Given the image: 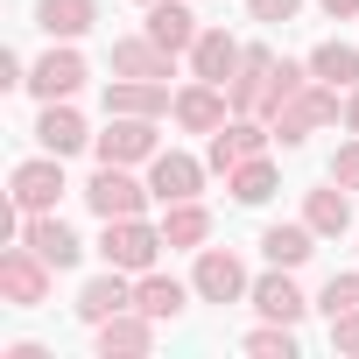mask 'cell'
Returning a JSON list of instances; mask_svg holds the SVG:
<instances>
[{
	"mask_svg": "<svg viewBox=\"0 0 359 359\" xmlns=\"http://www.w3.org/2000/svg\"><path fill=\"white\" fill-rule=\"evenodd\" d=\"M331 120H345V92L338 85H324V78H310L296 99H282L275 113H268V127H275V141L282 148H303L317 127H331Z\"/></svg>",
	"mask_w": 359,
	"mask_h": 359,
	"instance_id": "obj_1",
	"label": "cell"
},
{
	"mask_svg": "<svg viewBox=\"0 0 359 359\" xmlns=\"http://www.w3.org/2000/svg\"><path fill=\"white\" fill-rule=\"evenodd\" d=\"M78 198H85V212H92L99 226H106V219H134V212L155 205V191L141 184L127 162H99V169L85 176V191H78Z\"/></svg>",
	"mask_w": 359,
	"mask_h": 359,
	"instance_id": "obj_2",
	"label": "cell"
},
{
	"mask_svg": "<svg viewBox=\"0 0 359 359\" xmlns=\"http://www.w3.org/2000/svg\"><path fill=\"white\" fill-rule=\"evenodd\" d=\"M50 289H57V268H50L29 240H8V247H0V303H8V310H43Z\"/></svg>",
	"mask_w": 359,
	"mask_h": 359,
	"instance_id": "obj_3",
	"label": "cell"
},
{
	"mask_svg": "<svg viewBox=\"0 0 359 359\" xmlns=\"http://www.w3.org/2000/svg\"><path fill=\"white\" fill-rule=\"evenodd\" d=\"M162 247H169L162 226H148L141 212H134V219H106V233H99V261H106V268H127V275H148Z\"/></svg>",
	"mask_w": 359,
	"mask_h": 359,
	"instance_id": "obj_4",
	"label": "cell"
},
{
	"mask_svg": "<svg viewBox=\"0 0 359 359\" xmlns=\"http://www.w3.org/2000/svg\"><path fill=\"white\" fill-rule=\"evenodd\" d=\"M268 141H275V127L261 120V113H233L219 134H205V162L219 169V176H233L240 162H254V155H268Z\"/></svg>",
	"mask_w": 359,
	"mask_h": 359,
	"instance_id": "obj_5",
	"label": "cell"
},
{
	"mask_svg": "<svg viewBox=\"0 0 359 359\" xmlns=\"http://www.w3.org/2000/svg\"><path fill=\"white\" fill-rule=\"evenodd\" d=\"M191 289H198V303H247V289H254V275H247V261L233 254V247H198V268H191Z\"/></svg>",
	"mask_w": 359,
	"mask_h": 359,
	"instance_id": "obj_6",
	"label": "cell"
},
{
	"mask_svg": "<svg viewBox=\"0 0 359 359\" xmlns=\"http://www.w3.org/2000/svg\"><path fill=\"white\" fill-rule=\"evenodd\" d=\"M64 191H71V176H64V155H50V148L8 169V198H15L22 212H57Z\"/></svg>",
	"mask_w": 359,
	"mask_h": 359,
	"instance_id": "obj_7",
	"label": "cell"
},
{
	"mask_svg": "<svg viewBox=\"0 0 359 359\" xmlns=\"http://www.w3.org/2000/svg\"><path fill=\"white\" fill-rule=\"evenodd\" d=\"M85 78H92L85 50H78V43H50V50L29 64V85H22V92H36V99H78Z\"/></svg>",
	"mask_w": 359,
	"mask_h": 359,
	"instance_id": "obj_8",
	"label": "cell"
},
{
	"mask_svg": "<svg viewBox=\"0 0 359 359\" xmlns=\"http://www.w3.org/2000/svg\"><path fill=\"white\" fill-rule=\"evenodd\" d=\"M92 155L99 162H155L162 155V134H155V120H141V113H106V134H92Z\"/></svg>",
	"mask_w": 359,
	"mask_h": 359,
	"instance_id": "obj_9",
	"label": "cell"
},
{
	"mask_svg": "<svg viewBox=\"0 0 359 359\" xmlns=\"http://www.w3.org/2000/svg\"><path fill=\"white\" fill-rule=\"evenodd\" d=\"M169 120L184 127V134H219V127L233 120V99H226V85H205V78H191V85H176V106H169Z\"/></svg>",
	"mask_w": 359,
	"mask_h": 359,
	"instance_id": "obj_10",
	"label": "cell"
},
{
	"mask_svg": "<svg viewBox=\"0 0 359 359\" xmlns=\"http://www.w3.org/2000/svg\"><path fill=\"white\" fill-rule=\"evenodd\" d=\"M205 169H212V162H198V155H184V148H162V155L148 162V191H155V205H184V198H198V191H205Z\"/></svg>",
	"mask_w": 359,
	"mask_h": 359,
	"instance_id": "obj_11",
	"label": "cell"
},
{
	"mask_svg": "<svg viewBox=\"0 0 359 359\" xmlns=\"http://www.w3.org/2000/svg\"><path fill=\"white\" fill-rule=\"evenodd\" d=\"M71 310H78V324H92V331H99L106 317L134 310V275H127V268H99V275L78 289V303H71Z\"/></svg>",
	"mask_w": 359,
	"mask_h": 359,
	"instance_id": "obj_12",
	"label": "cell"
},
{
	"mask_svg": "<svg viewBox=\"0 0 359 359\" xmlns=\"http://www.w3.org/2000/svg\"><path fill=\"white\" fill-rule=\"evenodd\" d=\"M247 303L261 310V317H275V324H303L317 303L296 289V268H268V275H254V289H247Z\"/></svg>",
	"mask_w": 359,
	"mask_h": 359,
	"instance_id": "obj_13",
	"label": "cell"
},
{
	"mask_svg": "<svg viewBox=\"0 0 359 359\" xmlns=\"http://www.w3.org/2000/svg\"><path fill=\"white\" fill-rule=\"evenodd\" d=\"M113 78H176V50H162L148 29H134V36H113Z\"/></svg>",
	"mask_w": 359,
	"mask_h": 359,
	"instance_id": "obj_14",
	"label": "cell"
},
{
	"mask_svg": "<svg viewBox=\"0 0 359 359\" xmlns=\"http://www.w3.org/2000/svg\"><path fill=\"white\" fill-rule=\"evenodd\" d=\"M268 78H275V50H268V43H247L240 71L226 78V99H233V113H261V120H268Z\"/></svg>",
	"mask_w": 359,
	"mask_h": 359,
	"instance_id": "obj_15",
	"label": "cell"
},
{
	"mask_svg": "<svg viewBox=\"0 0 359 359\" xmlns=\"http://www.w3.org/2000/svg\"><path fill=\"white\" fill-rule=\"evenodd\" d=\"M36 148H50V155H78V148H92V127H85V113L71 106V99H43V113H36Z\"/></svg>",
	"mask_w": 359,
	"mask_h": 359,
	"instance_id": "obj_16",
	"label": "cell"
},
{
	"mask_svg": "<svg viewBox=\"0 0 359 359\" xmlns=\"http://www.w3.org/2000/svg\"><path fill=\"white\" fill-rule=\"evenodd\" d=\"M155 317L148 310H120V317H106L99 331H92V345H99V359H141V352H155Z\"/></svg>",
	"mask_w": 359,
	"mask_h": 359,
	"instance_id": "obj_17",
	"label": "cell"
},
{
	"mask_svg": "<svg viewBox=\"0 0 359 359\" xmlns=\"http://www.w3.org/2000/svg\"><path fill=\"white\" fill-rule=\"evenodd\" d=\"M303 226L317 233V240H338V233H359V219H352V191L345 184H324L317 191H303Z\"/></svg>",
	"mask_w": 359,
	"mask_h": 359,
	"instance_id": "obj_18",
	"label": "cell"
},
{
	"mask_svg": "<svg viewBox=\"0 0 359 359\" xmlns=\"http://www.w3.org/2000/svg\"><path fill=\"white\" fill-rule=\"evenodd\" d=\"M22 240H29V247H36V254H43V261H50L57 275H71V268L85 261V240H78V233H71V226H64L57 212H29Z\"/></svg>",
	"mask_w": 359,
	"mask_h": 359,
	"instance_id": "obj_19",
	"label": "cell"
},
{
	"mask_svg": "<svg viewBox=\"0 0 359 359\" xmlns=\"http://www.w3.org/2000/svg\"><path fill=\"white\" fill-rule=\"evenodd\" d=\"M240 57H247V43H240L233 29H198V43H191V78L226 85V78L240 71Z\"/></svg>",
	"mask_w": 359,
	"mask_h": 359,
	"instance_id": "obj_20",
	"label": "cell"
},
{
	"mask_svg": "<svg viewBox=\"0 0 359 359\" xmlns=\"http://www.w3.org/2000/svg\"><path fill=\"white\" fill-rule=\"evenodd\" d=\"M191 282H176V275H162V268H148V275H134V310H148L155 324H176L191 310Z\"/></svg>",
	"mask_w": 359,
	"mask_h": 359,
	"instance_id": "obj_21",
	"label": "cell"
},
{
	"mask_svg": "<svg viewBox=\"0 0 359 359\" xmlns=\"http://www.w3.org/2000/svg\"><path fill=\"white\" fill-rule=\"evenodd\" d=\"M36 29L50 43H85L99 29V0H36Z\"/></svg>",
	"mask_w": 359,
	"mask_h": 359,
	"instance_id": "obj_22",
	"label": "cell"
},
{
	"mask_svg": "<svg viewBox=\"0 0 359 359\" xmlns=\"http://www.w3.org/2000/svg\"><path fill=\"white\" fill-rule=\"evenodd\" d=\"M176 106V92L162 78H113L106 85V113H141V120H162Z\"/></svg>",
	"mask_w": 359,
	"mask_h": 359,
	"instance_id": "obj_23",
	"label": "cell"
},
{
	"mask_svg": "<svg viewBox=\"0 0 359 359\" xmlns=\"http://www.w3.org/2000/svg\"><path fill=\"white\" fill-rule=\"evenodd\" d=\"M141 29H148V36H155L162 50H176V57H191V43H198V29H205V22H198V15L184 8V0H155Z\"/></svg>",
	"mask_w": 359,
	"mask_h": 359,
	"instance_id": "obj_24",
	"label": "cell"
},
{
	"mask_svg": "<svg viewBox=\"0 0 359 359\" xmlns=\"http://www.w3.org/2000/svg\"><path fill=\"white\" fill-rule=\"evenodd\" d=\"M261 254H268V268H303V261L317 254V233H310L303 219H282V226H261Z\"/></svg>",
	"mask_w": 359,
	"mask_h": 359,
	"instance_id": "obj_25",
	"label": "cell"
},
{
	"mask_svg": "<svg viewBox=\"0 0 359 359\" xmlns=\"http://www.w3.org/2000/svg\"><path fill=\"white\" fill-rule=\"evenodd\" d=\"M162 240H169V247H184V254L212 247V212H205L198 198H184V205H162Z\"/></svg>",
	"mask_w": 359,
	"mask_h": 359,
	"instance_id": "obj_26",
	"label": "cell"
},
{
	"mask_svg": "<svg viewBox=\"0 0 359 359\" xmlns=\"http://www.w3.org/2000/svg\"><path fill=\"white\" fill-rule=\"evenodd\" d=\"M310 78H324V85H352L359 78V43H345V36H324L317 50H310Z\"/></svg>",
	"mask_w": 359,
	"mask_h": 359,
	"instance_id": "obj_27",
	"label": "cell"
},
{
	"mask_svg": "<svg viewBox=\"0 0 359 359\" xmlns=\"http://www.w3.org/2000/svg\"><path fill=\"white\" fill-rule=\"evenodd\" d=\"M226 191H233V205H268V198L282 191V176H275L268 155H254V162H240V169L226 176Z\"/></svg>",
	"mask_w": 359,
	"mask_h": 359,
	"instance_id": "obj_28",
	"label": "cell"
},
{
	"mask_svg": "<svg viewBox=\"0 0 359 359\" xmlns=\"http://www.w3.org/2000/svg\"><path fill=\"white\" fill-rule=\"evenodd\" d=\"M240 345H247L254 359H296V324H275V317H268V324H261V331H247Z\"/></svg>",
	"mask_w": 359,
	"mask_h": 359,
	"instance_id": "obj_29",
	"label": "cell"
},
{
	"mask_svg": "<svg viewBox=\"0 0 359 359\" xmlns=\"http://www.w3.org/2000/svg\"><path fill=\"white\" fill-rule=\"evenodd\" d=\"M303 85H310V57H303V64H289V57H275V78H268V113H275L282 99H296Z\"/></svg>",
	"mask_w": 359,
	"mask_h": 359,
	"instance_id": "obj_30",
	"label": "cell"
},
{
	"mask_svg": "<svg viewBox=\"0 0 359 359\" xmlns=\"http://www.w3.org/2000/svg\"><path fill=\"white\" fill-rule=\"evenodd\" d=\"M317 310H324V317H345V310H359V268H352V275H331V282L317 289Z\"/></svg>",
	"mask_w": 359,
	"mask_h": 359,
	"instance_id": "obj_31",
	"label": "cell"
},
{
	"mask_svg": "<svg viewBox=\"0 0 359 359\" xmlns=\"http://www.w3.org/2000/svg\"><path fill=\"white\" fill-rule=\"evenodd\" d=\"M324 176H331V184H345V191H359V134H345V141L331 148Z\"/></svg>",
	"mask_w": 359,
	"mask_h": 359,
	"instance_id": "obj_32",
	"label": "cell"
},
{
	"mask_svg": "<svg viewBox=\"0 0 359 359\" xmlns=\"http://www.w3.org/2000/svg\"><path fill=\"white\" fill-rule=\"evenodd\" d=\"M247 15H254V22H268V29H282V22H296V15H303V0H247Z\"/></svg>",
	"mask_w": 359,
	"mask_h": 359,
	"instance_id": "obj_33",
	"label": "cell"
},
{
	"mask_svg": "<svg viewBox=\"0 0 359 359\" xmlns=\"http://www.w3.org/2000/svg\"><path fill=\"white\" fill-rule=\"evenodd\" d=\"M331 352H345V359H359V310H345V317H331Z\"/></svg>",
	"mask_w": 359,
	"mask_h": 359,
	"instance_id": "obj_34",
	"label": "cell"
},
{
	"mask_svg": "<svg viewBox=\"0 0 359 359\" xmlns=\"http://www.w3.org/2000/svg\"><path fill=\"white\" fill-rule=\"evenodd\" d=\"M0 85H8V92L29 85V57H22V50H0Z\"/></svg>",
	"mask_w": 359,
	"mask_h": 359,
	"instance_id": "obj_35",
	"label": "cell"
},
{
	"mask_svg": "<svg viewBox=\"0 0 359 359\" xmlns=\"http://www.w3.org/2000/svg\"><path fill=\"white\" fill-rule=\"evenodd\" d=\"M0 359H57V352L36 345V338H15V345H0Z\"/></svg>",
	"mask_w": 359,
	"mask_h": 359,
	"instance_id": "obj_36",
	"label": "cell"
},
{
	"mask_svg": "<svg viewBox=\"0 0 359 359\" xmlns=\"http://www.w3.org/2000/svg\"><path fill=\"white\" fill-rule=\"evenodd\" d=\"M317 8H324L331 22H359V0H317Z\"/></svg>",
	"mask_w": 359,
	"mask_h": 359,
	"instance_id": "obj_37",
	"label": "cell"
},
{
	"mask_svg": "<svg viewBox=\"0 0 359 359\" xmlns=\"http://www.w3.org/2000/svg\"><path fill=\"white\" fill-rule=\"evenodd\" d=\"M345 134H359V78L345 85Z\"/></svg>",
	"mask_w": 359,
	"mask_h": 359,
	"instance_id": "obj_38",
	"label": "cell"
},
{
	"mask_svg": "<svg viewBox=\"0 0 359 359\" xmlns=\"http://www.w3.org/2000/svg\"><path fill=\"white\" fill-rule=\"evenodd\" d=\"M134 8H155V0H134Z\"/></svg>",
	"mask_w": 359,
	"mask_h": 359,
	"instance_id": "obj_39",
	"label": "cell"
}]
</instances>
